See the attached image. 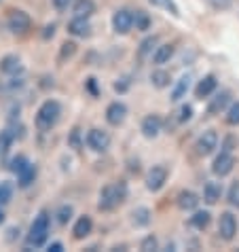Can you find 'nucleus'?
<instances>
[{
	"instance_id": "nucleus-24",
	"label": "nucleus",
	"mask_w": 239,
	"mask_h": 252,
	"mask_svg": "<svg viewBox=\"0 0 239 252\" xmlns=\"http://www.w3.org/2000/svg\"><path fill=\"white\" fill-rule=\"evenodd\" d=\"M131 222L136 227H146L150 222V210L149 208H136L131 212Z\"/></svg>"
},
{
	"instance_id": "nucleus-8",
	"label": "nucleus",
	"mask_w": 239,
	"mask_h": 252,
	"mask_svg": "<svg viewBox=\"0 0 239 252\" xmlns=\"http://www.w3.org/2000/svg\"><path fill=\"white\" fill-rule=\"evenodd\" d=\"M216 146H218V134L214 129H208V131H203V134L197 138L195 149H197V155L206 157V155H209V153H214Z\"/></svg>"
},
{
	"instance_id": "nucleus-3",
	"label": "nucleus",
	"mask_w": 239,
	"mask_h": 252,
	"mask_svg": "<svg viewBox=\"0 0 239 252\" xmlns=\"http://www.w3.org/2000/svg\"><path fill=\"white\" fill-rule=\"evenodd\" d=\"M49 214L45 212H40L36 219H34L32 222V227H30V233H28V246H34V248H38V246H43V244L47 242V235H49Z\"/></svg>"
},
{
	"instance_id": "nucleus-17",
	"label": "nucleus",
	"mask_w": 239,
	"mask_h": 252,
	"mask_svg": "<svg viewBox=\"0 0 239 252\" xmlns=\"http://www.w3.org/2000/svg\"><path fill=\"white\" fill-rule=\"evenodd\" d=\"M91 229H93V220H91V216H81V219L74 222V227H72L74 240H85V237L91 233Z\"/></svg>"
},
{
	"instance_id": "nucleus-38",
	"label": "nucleus",
	"mask_w": 239,
	"mask_h": 252,
	"mask_svg": "<svg viewBox=\"0 0 239 252\" xmlns=\"http://www.w3.org/2000/svg\"><path fill=\"white\" fill-rule=\"evenodd\" d=\"M26 163H28V159H26L24 155H19V157H15V159H11V163H9V170L17 174V172L22 170V167H24Z\"/></svg>"
},
{
	"instance_id": "nucleus-22",
	"label": "nucleus",
	"mask_w": 239,
	"mask_h": 252,
	"mask_svg": "<svg viewBox=\"0 0 239 252\" xmlns=\"http://www.w3.org/2000/svg\"><path fill=\"white\" fill-rule=\"evenodd\" d=\"M95 13V4L93 0H79V2L74 4V17H91Z\"/></svg>"
},
{
	"instance_id": "nucleus-21",
	"label": "nucleus",
	"mask_w": 239,
	"mask_h": 252,
	"mask_svg": "<svg viewBox=\"0 0 239 252\" xmlns=\"http://www.w3.org/2000/svg\"><path fill=\"white\" fill-rule=\"evenodd\" d=\"M174 55V45H159L157 49H154V53H152V62L154 64H167V62H170V58Z\"/></svg>"
},
{
	"instance_id": "nucleus-28",
	"label": "nucleus",
	"mask_w": 239,
	"mask_h": 252,
	"mask_svg": "<svg viewBox=\"0 0 239 252\" xmlns=\"http://www.w3.org/2000/svg\"><path fill=\"white\" fill-rule=\"evenodd\" d=\"M74 53H76V43H72V40H66V43L61 45V49H60V58H58V62H60V64H64V62L72 58Z\"/></svg>"
},
{
	"instance_id": "nucleus-36",
	"label": "nucleus",
	"mask_w": 239,
	"mask_h": 252,
	"mask_svg": "<svg viewBox=\"0 0 239 252\" xmlns=\"http://www.w3.org/2000/svg\"><path fill=\"white\" fill-rule=\"evenodd\" d=\"M191 117H193V108L188 106V104H182L178 110V123H186Z\"/></svg>"
},
{
	"instance_id": "nucleus-15",
	"label": "nucleus",
	"mask_w": 239,
	"mask_h": 252,
	"mask_svg": "<svg viewBox=\"0 0 239 252\" xmlns=\"http://www.w3.org/2000/svg\"><path fill=\"white\" fill-rule=\"evenodd\" d=\"M229 102H231V94H229V92H220L218 95H214V97H212V102H209V106H208V115H209V117L220 115L222 110L229 106Z\"/></svg>"
},
{
	"instance_id": "nucleus-20",
	"label": "nucleus",
	"mask_w": 239,
	"mask_h": 252,
	"mask_svg": "<svg viewBox=\"0 0 239 252\" xmlns=\"http://www.w3.org/2000/svg\"><path fill=\"white\" fill-rule=\"evenodd\" d=\"M197 206H199V197L193 193V191H182L178 195V208L184 210V212H188V210H195Z\"/></svg>"
},
{
	"instance_id": "nucleus-32",
	"label": "nucleus",
	"mask_w": 239,
	"mask_h": 252,
	"mask_svg": "<svg viewBox=\"0 0 239 252\" xmlns=\"http://www.w3.org/2000/svg\"><path fill=\"white\" fill-rule=\"evenodd\" d=\"M11 197H13V185L0 183V204H9Z\"/></svg>"
},
{
	"instance_id": "nucleus-40",
	"label": "nucleus",
	"mask_w": 239,
	"mask_h": 252,
	"mask_svg": "<svg viewBox=\"0 0 239 252\" xmlns=\"http://www.w3.org/2000/svg\"><path fill=\"white\" fill-rule=\"evenodd\" d=\"M51 2H53V6H55L58 11H66L72 0H51Z\"/></svg>"
},
{
	"instance_id": "nucleus-29",
	"label": "nucleus",
	"mask_w": 239,
	"mask_h": 252,
	"mask_svg": "<svg viewBox=\"0 0 239 252\" xmlns=\"http://www.w3.org/2000/svg\"><path fill=\"white\" fill-rule=\"evenodd\" d=\"M191 225L195 229H206L209 225V212H195V216H191Z\"/></svg>"
},
{
	"instance_id": "nucleus-5",
	"label": "nucleus",
	"mask_w": 239,
	"mask_h": 252,
	"mask_svg": "<svg viewBox=\"0 0 239 252\" xmlns=\"http://www.w3.org/2000/svg\"><path fill=\"white\" fill-rule=\"evenodd\" d=\"M6 24H9V28H11L13 32L24 34V32L30 30L32 19H30V15H28L26 11H22V9H13V11H9V17H6Z\"/></svg>"
},
{
	"instance_id": "nucleus-10",
	"label": "nucleus",
	"mask_w": 239,
	"mask_h": 252,
	"mask_svg": "<svg viewBox=\"0 0 239 252\" xmlns=\"http://www.w3.org/2000/svg\"><path fill=\"white\" fill-rule=\"evenodd\" d=\"M133 28V13L127 9H121L112 15V30L117 34H127Z\"/></svg>"
},
{
	"instance_id": "nucleus-45",
	"label": "nucleus",
	"mask_w": 239,
	"mask_h": 252,
	"mask_svg": "<svg viewBox=\"0 0 239 252\" xmlns=\"http://www.w3.org/2000/svg\"><path fill=\"white\" fill-rule=\"evenodd\" d=\"M2 222H4V212L0 210V225H2Z\"/></svg>"
},
{
	"instance_id": "nucleus-13",
	"label": "nucleus",
	"mask_w": 239,
	"mask_h": 252,
	"mask_svg": "<svg viewBox=\"0 0 239 252\" xmlns=\"http://www.w3.org/2000/svg\"><path fill=\"white\" fill-rule=\"evenodd\" d=\"M216 87H218L216 76H214V74H206V76H203V79L199 81V85L195 87V95L199 97V100H203V97L212 95V94L216 92Z\"/></svg>"
},
{
	"instance_id": "nucleus-4",
	"label": "nucleus",
	"mask_w": 239,
	"mask_h": 252,
	"mask_svg": "<svg viewBox=\"0 0 239 252\" xmlns=\"http://www.w3.org/2000/svg\"><path fill=\"white\" fill-rule=\"evenodd\" d=\"M167 174L170 172H167L165 165H152L149 170V174H146V189L152 191V193L161 191L167 183Z\"/></svg>"
},
{
	"instance_id": "nucleus-25",
	"label": "nucleus",
	"mask_w": 239,
	"mask_h": 252,
	"mask_svg": "<svg viewBox=\"0 0 239 252\" xmlns=\"http://www.w3.org/2000/svg\"><path fill=\"white\" fill-rule=\"evenodd\" d=\"M150 81H152V85L157 87V89H163L170 85V81H172V76L167 70H154V72L150 74Z\"/></svg>"
},
{
	"instance_id": "nucleus-43",
	"label": "nucleus",
	"mask_w": 239,
	"mask_h": 252,
	"mask_svg": "<svg viewBox=\"0 0 239 252\" xmlns=\"http://www.w3.org/2000/svg\"><path fill=\"white\" fill-rule=\"evenodd\" d=\"M64 246H61V242H53L51 246H49V252H61Z\"/></svg>"
},
{
	"instance_id": "nucleus-7",
	"label": "nucleus",
	"mask_w": 239,
	"mask_h": 252,
	"mask_svg": "<svg viewBox=\"0 0 239 252\" xmlns=\"http://www.w3.org/2000/svg\"><path fill=\"white\" fill-rule=\"evenodd\" d=\"M218 233L224 242H231L237 235V219L231 212H222L220 220H218Z\"/></svg>"
},
{
	"instance_id": "nucleus-42",
	"label": "nucleus",
	"mask_w": 239,
	"mask_h": 252,
	"mask_svg": "<svg viewBox=\"0 0 239 252\" xmlns=\"http://www.w3.org/2000/svg\"><path fill=\"white\" fill-rule=\"evenodd\" d=\"M127 87H129V81H127V79H121V83H115V89H117V92H125Z\"/></svg>"
},
{
	"instance_id": "nucleus-16",
	"label": "nucleus",
	"mask_w": 239,
	"mask_h": 252,
	"mask_svg": "<svg viewBox=\"0 0 239 252\" xmlns=\"http://www.w3.org/2000/svg\"><path fill=\"white\" fill-rule=\"evenodd\" d=\"M24 70L22 66V60L17 58V55H4L2 60H0V72L2 74H19Z\"/></svg>"
},
{
	"instance_id": "nucleus-26",
	"label": "nucleus",
	"mask_w": 239,
	"mask_h": 252,
	"mask_svg": "<svg viewBox=\"0 0 239 252\" xmlns=\"http://www.w3.org/2000/svg\"><path fill=\"white\" fill-rule=\"evenodd\" d=\"M133 26H136V30L146 32L150 28V15L144 11H136L133 13Z\"/></svg>"
},
{
	"instance_id": "nucleus-30",
	"label": "nucleus",
	"mask_w": 239,
	"mask_h": 252,
	"mask_svg": "<svg viewBox=\"0 0 239 252\" xmlns=\"http://www.w3.org/2000/svg\"><path fill=\"white\" fill-rule=\"evenodd\" d=\"M72 212H74L72 206H68V204H66V206H61L58 212H55V220H58L60 225H68V220L72 219Z\"/></svg>"
},
{
	"instance_id": "nucleus-41",
	"label": "nucleus",
	"mask_w": 239,
	"mask_h": 252,
	"mask_svg": "<svg viewBox=\"0 0 239 252\" xmlns=\"http://www.w3.org/2000/svg\"><path fill=\"white\" fill-rule=\"evenodd\" d=\"M87 89H89L91 95H97V83H95L93 76H91V79H87Z\"/></svg>"
},
{
	"instance_id": "nucleus-35",
	"label": "nucleus",
	"mask_w": 239,
	"mask_h": 252,
	"mask_svg": "<svg viewBox=\"0 0 239 252\" xmlns=\"http://www.w3.org/2000/svg\"><path fill=\"white\" fill-rule=\"evenodd\" d=\"M206 2L216 11H229L233 6V0H206Z\"/></svg>"
},
{
	"instance_id": "nucleus-14",
	"label": "nucleus",
	"mask_w": 239,
	"mask_h": 252,
	"mask_svg": "<svg viewBox=\"0 0 239 252\" xmlns=\"http://www.w3.org/2000/svg\"><path fill=\"white\" fill-rule=\"evenodd\" d=\"M68 32L72 34V36H81V38H85L91 34V24H89V19L87 17H74L72 22L68 24Z\"/></svg>"
},
{
	"instance_id": "nucleus-34",
	"label": "nucleus",
	"mask_w": 239,
	"mask_h": 252,
	"mask_svg": "<svg viewBox=\"0 0 239 252\" xmlns=\"http://www.w3.org/2000/svg\"><path fill=\"white\" fill-rule=\"evenodd\" d=\"M68 144L72 146V149L81 151V146H83V140H81V129H79V127H74L72 131H70V136H68Z\"/></svg>"
},
{
	"instance_id": "nucleus-27",
	"label": "nucleus",
	"mask_w": 239,
	"mask_h": 252,
	"mask_svg": "<svg viewBox=\"0 0 239 252\" xmlns=\"http://www.w3.org/2000/svg\"><path fill=\"white\" fill-rule=\"evenodd\" d=\"M149 2H150L152 6H159V9L172 13L174 17H180V9H178V4H176L174 0H149Z\"/></svg>"
},
{
	"instance_id": "nucleus-18",
	"label": "nucleus",
	"mask_w": 239,
	"mask_h": 252,
	"mask_svg": "<svg viewBox=\"0 0 239 252\" xmlns=\"http://www.w3.org/2000/svg\"><path fill=\"white\" fill-rule=\"evenodd\" d=\"M36 172H38V170H36V165L28 161V163L22 167V170L17 172V183H19V187H22V189L30 187V185L34 183V178H36Z\"/></svg>"
},
{
	"instance_id": "nucleus-12",
	"label": "nucleus",
	"mask_w": 239,
	"mask_h": 252,
	"mask_svg": "<svg viewBox=\"0 0 239 252\" xmlns=\"http://www.w3.org/2000/svg\"><path fill=\"white\" fill-rule=\"evenodd\" d=\"M161 129H163V119L159 115H149L142 121V134L146 138H157L161 134Z\"/></svg>"
},
{
	"instance_id": "nucleus-33",
	"label": "nucleus",
	"mask_w": 239,
	"mask_h": 252,
	"mask_svg": "<svg viewBox=\"0 0 239 252\" xmlns=\"http://www.w3.org/2000/svg\"><path fill=\"white\" fill-rule=\"evenodd\" d=\"M227 123L229 125H239V102L231 104L227 110Z\"/></svg>"
},
{
	"instance_id": "nucleus-1",
	"label": "nucleus",
	"mask_w": 239,
	"mask_h": 252,
	"mask_svg": "<svg viewBox=\"0 0 239 252\" xmlns=\"http://www.w3.org/2000/svg\"><path fill=\"white\" fill-rule=\"evenodd\" d=\"M127 199V183L119 180V183H110L100 191V199H97V208L102 212H110L117 206H121Z\"/></svg>"
},
{
	"instance_id": "nucleus-9",
	"label": "nucleus",
	"mask_w": 239,
	"mask_h": 252,
	"mask_svg": "<svg viewBox=\"0 0 239 252\" xmlns=\"http://www.w3.org/2000/svg\"><path fill=\"white\" fill-rule=\"evenodd\" d=\"M233 167H235V157L227 151H220V155H218L212 163V172L216 176L222 178V176H227V174L233 172Z\"/></svg>"
},
{
	"instance_id": "nucleus-19",
	"label": "nucleus",
	"mask_w": 239,
	"mask_h": 252,
	"mask_svg": "<svg viewBox=\"0 0 239 252\" xmlns=\"http://www.w3.org/2000/svg\"><path fill=\"white\" fill-rule=\"evenodd\" d=\"M220 195H222V187L218 185V183H208L206 187H203V201L209 206H214L218 199H220Z\"/></svg>"
},
{
	"instance_id": "nucleus-37",
	"label": "nucleus",
	"mask_w": 239,
	"mask_h": 252,
	"mask_svg": "<svg viewBox=\"0 0 239 252\" xmlns=\"http://www.w3.org/2000/svg\"><path fill=\"white\" fill-rule=\"evenodd\" d=\"M229 204L239 208V180L233 183V187H231V191H229Z\"/></svg>"
},
{
	"instance_id": "nucleus-31",
	"label": "nucleus",
	"mask_w": 239,
	"mask_h": 252,
	"mask_svg": "<svg viewBox=\"0 0 239 252\" xmlns=\"http://www.w3.org/2000/svg\"><path fill=\"white\" fill-rule=\"evenodd\" d=\"M157 36H149L142 40V45H140V58H146L149 53H152V47H157Z\"/></svg>"
},
{
	"instance_id": "nucleus-39",
	"label": "nucleus",
	"mask_w": 239,
	"mask_h": 252,
	"mask_svg": "<svg viewBox=\"0 0 239 252\" xmlns=\"http://www.w3.org/2000/svg\"><path fill=\"white\" fill-rule=\"evenodd\" d=\"M140 248H142V250H157V248H159L157 237H154V235L144 237V240H142V246H140Z\"/></svg>"
},
{
	"instance_id": "nucleus-2",
	"label": "nucleus",
	"mask_w": 239,
	"mask_h": 252,
	"mask_svg": "<svg viewBox=\"0 0 239 252\" xmlns=\"http://www.w3.org/2000/svg\"><path fill=\"white\" fill-rule=\"evenodd\" d=\"M61 117V106L58 100H47L36 110V127L40 131H51Z\"/></svg>"
},
{
	"instance_id": "nucleus-11",
	"label": "nucleus",
	"mask_w": 239,
	"mask_h": 252,
	"mask_svg": "<svg viewBox=\"0 0 239 252\" xmlns=\"http://www.w3.org/2000/svg\"><path fill=\"white\" fill-rule=\"evenodd\" d=\"M125 117H127V106H125L123 102H112V104H108V108H106V121L110 125L119 127V125L125 121Z\"/></svg>"
},
{
	"instance_id": "nucleus-23",
	"label": "nucleus",
	"mask_w": 239,
	"mask_h": 252,
	"mask_svg": "<svg viewBox=\"0 0 239 252\" xmlns=\"http://www.w3.org/2000/svg\"><path fill=\"white\" fill-rule=\"evenodd\" d=\"M188 87H191V76H182V79L176 83V87L172 89V100H174V102H180L182 97L186 95Z\"/></svg>"
},
{
	"instance_id": "nucleus-44",
	"label": "nucleus",
	"mask_w": 239,
	"mask_h": 252,
	"mask_svg": "<svg viewBox=\"0 0 239 252\" xmlns=\"http://www.w3.org/2000/svg\"><path fill=\"white\" fill-rule=\"evenodd\" d=\"M53 34H55V26H53V24H51V26H47V28H45V38L53 36Z\"/></svg>"
},
{
	"instance_id": "nucleus-6",
	"label": "nucleus",
	"mask_w": 239,
	"mask_h": 252,
	"mask_svg": "<svg viewBox=\"0 0 239 252\" xmlns=\"http://www.w3.org/2000/svg\"><path fill=\"white\" fill-rule=\"evenodd\" d=\"M87 146L95 153H104L110 146V134L104 129H89L87 131Z\"/></svg>"
}]
</instances>
